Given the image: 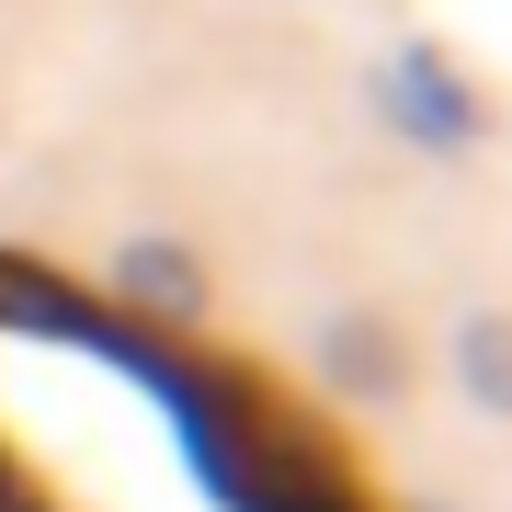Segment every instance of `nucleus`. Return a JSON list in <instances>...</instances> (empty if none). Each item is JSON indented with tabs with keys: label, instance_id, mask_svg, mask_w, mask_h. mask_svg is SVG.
<instances>
[{
	"label": "nucleus",
	"instance_id": "obj_1",
	"mask_svg": "<svg viewBox=\"0 0 512 512\" xmlns=\"http://www.w3.org/2000/svg\"><path fill=\"white\" fill-rule=\"evenodd\" d=\"M262 444L103 342H0V501L12 512H296Z\"/></svg>",
	"mask_w": 512,
	"mask_h": 512
}]
</instances>
